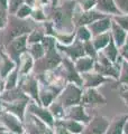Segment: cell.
Returning <instances> with one entry per match:
<instances>
[{
    "label": "cell",
    "mask_w": 128,
    "mask_h": 134,
    "mask_svg": "<svg viewBox=\"0 0 128 134\" xmlns=\"http://www.w3.org/2000/svg\"><path fill=\"white\" fill-rule=\"evenodd\" d=\"M93 72L100 74L105 77H108V78L112 77L114 79H117L118 81L120 67H119V65L112 64L101 52H98V57L95 62Z\"/></svg>",
    "instance_id": "cell-1"
},
{
    "label": "cell",
    "mask_w": 128,
    "mask_h": 134,
    "mask_svg": "<svg viewBox=\"0 0 128 134\" xmlns=\"http://www.w3.org/2000/svg\"><path fill=\"white\" fill-rule=\"evenodd\" d=\"M61 98L63 106L67 107V106L79 105L81 98H82V92H81L80 87H78L75 84H69L66 86V88L64 90Z\"/></svg>",
    "instance_id": "cell-2"
},
{
    "label": "cell",
    "mask_w": 128,
    "mask_h": 134,
    "mask_svg": "<svg viewBox=\"0 0 128 134\" xmlns=\"http://www.w3.org/2000/svg\"><path fill=\"white\" fill-rule=\"evenodd\" d=\"M109 124H110V120L107 119V117L95 116L89 122L83 134H106Z\"/></svg>",
    "instance_id": "cell-3"
},
{
    "label": "cell",
    "mask_w": 128,
    "mask_h": 134,
    "mask_svg": "<svg viewBox=\"0 0 128 134\" xmlns=\"http://www.w3.org/2000/svg\"><path fill=\"white\" fill-rule=\"evenodd\" d=\"M81 103H82V106L95 107L99 105H105L107 103V99L96 88H87V91L82 94Z\"/></svg>",
    "instance_id": "cell-4"
},
{
    "label": "cell",
    "mask_w": 128,
    "mask_h": 134,
    "mask_svg": "<svg viewBox=\"0 0 128 134\" xmlns=\"http://www.w3.org/2000/svg\"><path fill=\"white\" fill-rule=\"evenodd\" d=\"M81 78H82L83 86L87 87V88H97V87L100 86L101 84L110 81V78L102 76V75L98 74L96 72L84 73V74H82V77Z\"/></svg>",
    "instance_id": "cell-5"
},
{
    "label": "cell",
    "mask_w": 128,
    "mask_h": 134,
    "mask_svg": "<svg viewBox=\"0 0 128 134\" xmlns=\"http://www.w3.org/2000/svg\"><path fill=\"white\" fill-rule=\"evenodd\" d=\"M111 23H112V18L110 16H107L105 18L97 20V21L89 25L87 27L89 28V30H90L92 35V38H93V37H96L98 35H101V34L109 31L110 28H111Z\"/></svg>",
    "instance_id": "cell-6"
},
{
    "label": "cell",
    "mask_w": 128,
    "mask_h": 134,
    "mask_svg": "<svg viewBox=\"0 0 128 134\" xmlns=\"http://www.w3.org/2000/svg\"><path fill=\"white\" fill-rule=\"evenodd\" d=\"M96 9L101 14L110 17L121 15L120 11L118 10L116 3H115V0H97Z\"/></svg>",
    "instance_id": "cell-7"
},
{
    "label": "cell",
    "mask_w": 128,
    "mask_h": 134,
    "mask_svg": "<svg viewBox=\"0 0 128 134\" xmlns=\"http://www.w3.org/2000/svg\"><path fill=\"white\" fill-rule=\"evenodd\" d=\"M60 49H62L63 52H65L67 55L70 56L73 60H76L80 57L85 56L84 53V48H83V43L80 41L79 39H75L73 45H69V46H58Z\"/></svg>",
    "instance_id": "cell-8"
},
{
    "label": "cell",
    "mask_w": 128,
    "mask_h": 134,
    "mask_svg": "<svg viewBox=\"0 0 128 134\" xmlns=\"http://www.w3.org/2000/svg\"><path fill=\"white\" fill-rule=\"evenodd\" d=\"M105 17H107L106 15L101 14V12L99 11H95V10H90V11H83L82 14H81V16L79 17L78 19V25L81 27V26H89V25L93 24L95 21H97V20L99 19H102L105 18Z\"/></svg>",
    "instance_id": "cell-9"
},
{
    "label": "cell",
    "mask_w": 128,
    "mask_h": 134,
    "mask_svg": "<svg viewBox=\"0 0 128 134\" xmlns=\"http://www.w3.org/2000/svg\"><path fill=\"white\" fill-rule=\"evenodd\" d=\"M110 34H111V38L114 39L115 44L118 48H121L126 43V37H127V31L118 26L112 20L111 23V28H110Z\"/></svg>",
    "instance_id": "cell-10"
},
{
    "label": "cell",
    "mask_w": 128,
    "mask_h": 134,
    "mask_svg": "<svg viewBox=\"0 0 128 134\" xmlns=\"http://www.w3.org/2000/svg\"><path fill=\"white\" fill-rule=\"evenodd\" d=\"M101 53L104 54V55L108 58L112 64L118 65L119 63L122 62V58L118 62V58H120V55H119V48L116 46V44H115V41H114L112 38H111V40H110V43L108 44V46H107L105 49L101 50Z\"/></svg>",
    "instance_id": "cell-11"
},
{
    "label": "cell",
    "mask_w": 128,
    "mask_h": 134,
    "mask_svg": "<svg viewBox=\"0 0 128 134\" xmlns=\"http://www.w3.org/2000/svg\"><path fill=\"white\" fill-rule=\"evenodd\" d=\"M95 59L88 57V56H83V57H80L75 60L74 63V66H75V69L78 70V73H89L93 70V67H95Z\"/></svg>",
    "instance_id": "cell-12"
},
{
    "label": "cell",
    "mask_w": 128,
    "mask_h": 134,
    "mask_svg": "<svg viewBox=\"0 0 128 134\" xmlns=\"http://www.w3.org/2000/svg\"><path fill=\"white\" fill-rule=\"evenodd\" d=\"M128 119V115H122L116 117L114 121H110L106 134H124V126Z\"/></svg>",
    "instance_id": "cell-13"
},
{
    "label": "cell",
    "mask_w": 128,
    "mask_h": 134,
    "mask_svg": "<svg viewBox=\"0 0 128 134\" xmlns=\"http://www.w3.org/2000/svg\"><path fill=\"white\" fill-rule=\"evenodd\" d=\"M69 117L71 120L76 121V122H90V117L84 112V107L82 105L72 106L69 111Z\"/></svg>",
    "instance_id": "cell-14"
},
{
    "label": "cell",
    "mask_w": 128,
    "mask_h": 134,
    "mask_svg": "<svg viewBox=\"0 0 128 134\" xmlns=\"http://www.w3.org/2000/svg\"><path fill=\"white\" fill-rule=\"evenodd\" d=\"M110 40H111V34H110V31H107L105 34H101V35L93 37L92 44L95 46L97 52H101L102 49H105L107 46H108Z\"/></svg>",
    "instance_id": "cell-15"
},
{
    "label": "cell",
    "mask_w": 128,
    "mask_h": 134,
    "mask_svg": "<svg viewBox=\"0 0 128 134\" xmlns=\"http://www.w3.org/2000/svg\"><path fill=\"white\" fill-rule=\"evenodd\" d=\"M118 82L128 87V62L124 59L120 64V72H119Z\"/></svg>",
    "instance_id": "cell-16"
},
{
    "label": "cell",
    "mask_w": 128,
    "mask_h": 134,
    "mask_svg": "<svg viewBox=\"0 0 128 134\" xmlns=\"http://www.w3.org/2000/svg\"><path fill=\"white\" fill-rule=\"evenodd\" d=\"M92 38V35L90 30H89V28L87 26H81L79 27L78 29V32H76V39H79L80 41H88V40H91Z\"/></svg>",
    "instance_id": "cell-17"
},
{
    "label": "cell",
    "mask_w": 128,
    "mask_h": 134,
    "mask_svg": "<svg viewBox=\"0 0 128 134\" xmlns=\"http://www.w3.org/2000/svg\"><path fill=\"white\" fill-rule=\"evenodd\" d=\"M83 48H84V53H85V56L92 58V59H97L98 57V52L96 50L95 46L92 44V40H88V41H84L83 43Z\"/></svg>",
    "instance_id": "cell-18"
},
{
    "label": "cell",
    "mask_w": 128,
    "mask_h": 134,
    "mask_svg": "<svg viewBox=\"0 0 128 134\" xmlns=\"http://www.w3.org/2000/svg\"><path fill=\"white\" fill-rule=\"evenodd\" d=\"M65 129L67 131L72 132L73 134H79L83 131V125L81 124L80 122H76V121L71 120L69 122L65 123Z\"/></svg>",
    "instance_id": "cell-19"
},
{
    "label": "cell",
    "mask_w": 128,
    "mask_h": 134,
    "mask_svg": "<svg viewBox=\"0 0 128 134\" xmlns=\"http://www.w3.org/2000/svg\"><path fill=\"white\" fill-rule=\"evenodd\" d=\"M111 18L118 26H120L124 30H126L128 32V15L114 16V17H111Z\"/></svg>",
    "instance_id": "cell-20"
},
{
    "label": "cell",
    "mask_w": 128,
    "mask_h": 134,
    "mask_svg": "<svg viewBox=\"0 0 128 134\" xmlns=\"http://www.w3.org/2000/svg\"><path fill=\"white\" fill-rule=\"evenodd\" d=\"M115 3L121 15H128V0H115Z\"/></svg>",
    "instance_id": "cell-21"
},
{
    "label": "cell",
    "mask_w": 128,
    "mask_h": 134,
    "mask_svg": "<svg viewBox=\"0 0 128 134\" xmlns=\"http://www.w3.org/2000/svg\"><path fill=\"white\" fill-rule=\"evenodd\" d=\"M25 45H26V37H20V38L15 40L14 49L16 52H21V50L25 48Z\"/></svg>",
    "instance_id": "cell-22"
},
{
    "label": "cell",
    "mask_w": 128,
    "mask_h": 134,
    "mask_svg": "<svg viewBox=\"0 0 128 134\" xmlns=\"http://www.w3.org/2000/svg\"><path fill=\"white\" fill-rule=\"evenodd\" d=\"M32 53L35 58H40L44 55V49H43V46L42 45H38V44H35L32 47Z\"/></svg>",
    "instance_id": "cell-23"
},
{
    "label": "cell",
    "mask_w": 128,
    "mask_h": 134,
    "mask_svg": "<svg viewBox=\"0 0 128 134\" xmlns=\"http://www.w3.org/2000/svg\"><path fill=\"white\" fill-rule=\"evenodd\" d=\"M36 113L38 115H41L42 116V119L45 121V122H47L48 124H52V116H51V114L50 113L47 112V111H44V110H40V108H38V110H36Z\"/></svg>",
    "instance_id": "cell-24"
},
{
    "label": "cell",
    "mask_w": 128,
    "mask_h": 134,
    "mask_svg": "<svg viewBox=\"0 0 128 134\" xmlns=\"http://www.w3.org/2000/svg\"><path fill=\"white\" fill-rule=\"evenodd\" d=\"M97 6V0H85L82 5L83 11H90Z\"/></svg>",
    "instance_id": "cell-25"
},
{
    "label": "cell",
    "mask_w": 128,
    "mask_h": 134,
    "mask_svg": "<svg viewBox=\"0 0 128 134\" xmlns=\"http://www.w3.org/2000/svg\"><path fill=\"white\" fill-rule=\"evenodd\" d=\"M24 58H25V59H24V65H23V72L27 73V72H29V69L32 68L33 59L31 58V56H28V55H26Z\"/></svg>",
    "instance_id": "cell-26"
},
{
    "label": "cell",
    "mask_w": 128,
    "mask_h": 134,
    "mask_svg": "<svg viewBox=\"0 0 128 134\" xmlns=\"http://www.w3.org/2000/svg\"><path fill=\"white\" fill-rule=\"evenodd\" d=\"M75 37V34H71V35H64V36H60L58 39L62 41V43L66 44V45H71L72 41H73Z\"/></svg>",
    "instance_id": "cell-27"
},
{
    "label": "cell",
    "mask_w": 128,
    "mask_h": 134,
    "mask_svg": "<svg viewBox=\"0 0 128 134\" xmlns=\"http://www.w3.org/2000/svg\"><path fill=\"white\" fill-rule=\"evenodd\" d=\"M119 55H120V57L124 60L128 62V46L127 45H124L121 48H119Z\"/></svg>",
    "instance_id": "cell-28"
},
{
    "label": "cell",
    "mask_w": 128,
    "mask_h": 134,
    "mask_svg": "<svg viewBox=\"0 0 128 134\" xmlns=\"http://www.w3.org/2000/svg\"><path fill=\"white\" fill-rule=\"evenodd\" d=\"M31 14V8L27 7V6H24L21 9L18 11V16L21 17V18H24V17H26L27 15Z\"/></svg>",
    "instance_id": "cell-29"
},
{
    "label": "cell",
    "mask_w": 128,
    "mask_h": 134,
    "mask_svg": "<svg viewBox=\"0 0 128 134\" xmlns=\"http://www.w3.org/2000/svg\"><path fill=\"white\" fill-rule=\"evenodd\" d=\"M12 68V64L10 62H8V60H5V65L2 66V69H1V74L2 75H5L8 70H10Z\"/></svg>",
    "instance_id": "cell-30"
},
{
    "label": "cell",
    "mask_w": 128,
    "mask_h": 134,
    "mask_svg": "<svg viewBox=\"0 0 128 134\" xmlns=\"http://www.w3.org/2000/svg\"><path fill=\"white\" fill-rule=\"evenodd\" d=\"M43 38V34L42 32H34L32 37L29 38V41H32V43H34V41H38L41 40Z\"/></svg>",
    "instance_id": "cell-31"
},
{
    "label": "cell",
    "mask_w": 128,
    "mask_h": 134,
    "mask_svg": "<svg viewBox=\"0 0 128 134\" xmlns=\"http://www.w3.org/2000/svg\"><path fill=\"white\" fill-rule=\"evenodd\" d=\"M51 102H52V95L48 93H45L43 95V103H44V105H48Z\"/></svg>",
    "instance_id": "cell-32"
},
{
    "label": "cell",
    "mask_w": 128,
    "mask_h": 134,
    "mask_svg": "<svg viewBox=\"0 0 128 134\" xmlns=\"http://www.w3.org/2000/svg\"><path fill=\"white\" fill-rule=\"evenodd\" d=\"M15 79H16V75H15V74L10 75L9 79H8V88H9V87H12V86H14V84H15Z\"/></svg>",
    "instance_id": "cell-33"
},
{
    "label": "cell",
    "mask_w": 128,
    "mask_h": 134,
    "mask_svg": "<svg viewBox=\"0 0 128 134\" xmlns=\"http://www.w3.org/2000/svg\"><path fill=\"white\" fill-rule=\"evenodd\" d=\"M120 96H121V98L124 99V102L126 103V105H128V88L126 90V91H124V92H121V94H120Z\"/></svg>",
    "instance_id": "cell-34"
},
{
    "label": "cell",
    "mask_w": 128,
    "mask_h": 134,
    "mask_svg": "<svg viewBox=\"0 0 128 134\" xmlns=\"http://www.w3.org/2000/svg\"><path fill=\"white\" fill-rule=\"evenodd\" d=\"M57 134H70V133L65 127H58L57 129Z\"/></svg>",
    "instance_id": "cell-35"
},
{
    "label": "cell",
    "mask_w": 128,
    "mask_h": 134,
    "mask_svg": "<svg viewBox=\"0 0 128 134\" xmlns=\"http://www.w3.org/2000/svg\"><path fill=\"white\" fill-rule=\"evenodd\" d=\"M124 133H125V134H128V119H127L126 123H125V126H124Z\"/></svg>",
    "instance_id": "cell-36"
},
{
    "label": "cell",
    "mask_w": 128,
    "mask_h": 134,
    "mask_svg": "<svg viewBox=\"0 0 128 134\" xmlns=\"http://www.w3.org/2000/svg\"><path fill=\"white\" fill-rule=\"evenodd\" d=\"M0 3L2 5V7H6V0H0Z\"/></svg>",
    "instance_id": "cell-37"
},
{
    "label": "cell",
    "mask_w": 128,
    "mask_h": 134,
    "mask_svg": "<svg viewBox=\"0 0 128 134\" xmlns=\"http://www.w3.org/2000/svg\"><path fill=\"white\" fill-rule=\"evenodd\" d=\"M41 1H42L43 3H46V2H47V1H48V0H41Z\"/></svg>",
    "instance_id": "cell-38"
}]
</instances>
